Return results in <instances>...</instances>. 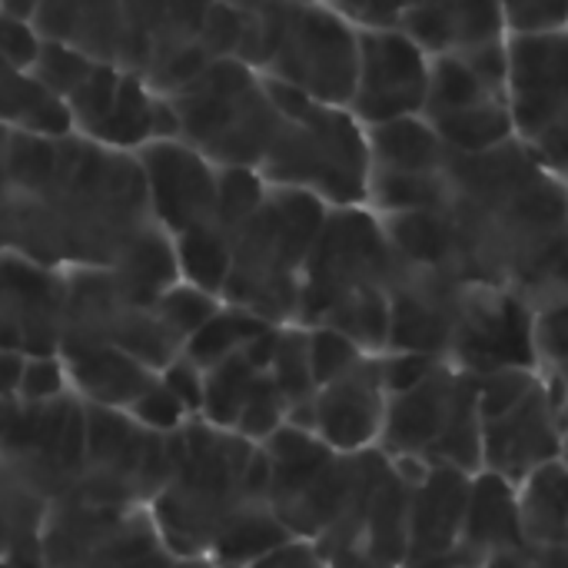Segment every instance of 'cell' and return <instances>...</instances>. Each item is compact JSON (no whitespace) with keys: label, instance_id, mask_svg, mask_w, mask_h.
<instances>
[{"label":"cell","instance_id":"6da1fadb","mask_svg":"<svg viewBox=\"0 0 568 568\" xmlns=\"http://www.w3.org/2000/svg\"><path fill=\"white\" fill-rule=\"evenodd\" d=\"M236 60L316 103L349 106L359 27L326 0H270L243 13Z\"/></svg>","mask_w":568,"mask_h":568},{"label":"cell","instance_id":"7a4b0ae2","mask_svg":"<svg viewBox=\"0 0 568 568\" xmlns=\"http://www.w3.org/2000/svg\"><path fill=\"white\" fill-rule=\"evenodd\" d=\"M253 443L233 429H216L206 419L180 426V449L173 473L153 499V523L170 556L206 559L223 529L250 506L246 466Z\"/></svg>","mask_w":568,"mask_h":568},{"label":"cell","instance_id":"3957f363","mask_svg":"<svg viewBox=\"0 0 568 568\" xmlns=\"http://www.w3.org/2000/svg\"><path fill=\"white\" fill-rule=\"evenodd\" d=\"M310 193L270 186L260 210L240 226L220 303L240 306L270 326H293L310 250L326 220Z\"/></svg>","mask_w":568,"mask_h":568},{"label":"cell","instance_id":"277c9868","mask_svg":"<svg viewBox=\"0 0 568 568\" xmlns=\"http://www.w3.org/2000/svg\"><path fill=\"white\" fill-rule=\"evenodd\" d=\"M270 87L283 110V126L256 170L263 183L310 193L326 206H366V126L346 106L316 103L273 80Z\"/></svg>","mask_w":568,"mask_h":568},{"label":"cell","instance_id":"5b68a950","mask_svg":"<svg viewBox=\"0 0 568 568\" xmlns=\"http://www.w3.org/2000/svg\"><path fill=\"white\" fill-rule=\"evenodd\" d=\"M166 103L176 116V140L220 170H260L283 126L270 80L236 57L213 60Z\"/></svg>","mask_w":568,"mask_h":568},{"label":"cell","instance_id":"8992f818","mask_svg":"<svg viewBox=\"0 0 568 568\" xmlns=\"http://www.w3.org/2000/svg\"><path fill=\"white\" fill-rule=\"evenodd\" d=\"M513 140L568 186V27L506 37Z\"/></svg>","mask_w":568,"mask_h":568},{"label":"cell","instance_id":"52a82bcc","mask_svg":"<svg viewBox=\"0 0 568 568\" xmlns=\"http://www.w3.org/2000/svg\"><path fill=\"white\" fill-rule=\"evenodd\" d=\"M393 273L396 253L383 220L369 206H329L303 270L296 326H320L339 303L389 290Z\"/></svg>","mask_w":568,"mask_h":568},{"label":"cell","instance_id":"ba28073f","mask_svg":"<svg viewBox=\"0 0 568 568\" xmlns=\"http://www.w3.org/2000/svg\"><path fill=\"white\" fill-rule=\"evenodd\" d=\"M419 116L449 150L459 153H479L513 140L506 103V40L463 57H433Z\"/></svg>","mask_w":568,"mask_h":568},{"label":"cell","instance_id":"9c48e42d","mask_svg":"<svg viewBox=\"0 0 568 568\" xmlns=\"http://www.w3.org/2000/svg\"><path fill=\"white\" fill-rule=\"evenodd\" d=\"M356 27L399 30L429 57L476 53L506 40L499 0H326Z\"/></svg>","mask_w":568,"mask_h":568},{"label":"cell","instance_id":"30bf717a","mask_svg":"<svg viewBox=\"0 0 568 568\" xmlns=\"http://www.w3.org/2000/svg\"><path fill=\"white\" fill-rule=\"evenodd\" d=\"M433 57L399 30L359 27L356 83L349 113L363 126L409 120L423 113Z\"/></svg>","mask_w":568,"mask_h":568},{"label":"cell","instance_id":"8fae6325","mask_svg":"<svg viewBox=\"0 0 568 568\" xmlns=\"http://www.w3.org/2000/svg\"><path fill=\"white\" fill-rule=\"evenodd\" d=\"M133 156L146 183L153 220L170 236L213 223L220 166L183 140H150Z\"/></svg>","mask_w":568,"mask_h":568},{"label":"cell","instance_id":"7c38bea8","mask_svg":"<svg viewBox=\"0 0 568 568\" xmlns=\"http://www.w3.org/2000/svg\"><path fill=\"white\" fill-rule=\"evenodd\" d=\"M562 383L546 376L539 386L509 413L483 423V466L486 473L503 476L519 486L539 466L562 459V429H559V403Z\"/></svg>","mask_w":568,"mask_h":568},{"label":"cell","instance_id":"4fadbf2b","mask_svg":"<svg viewBox=\"0 0 568 568\" xmlns=\"http://www.w3.org/2000/svg\"><path fill=\"white\" fill-rule=\"evenodd\" d=\"M63 276L17 253H0V349L60 356Z\"/></svg>","mask_w":568,"mask_h":568},{"label":"cell","instance_id":"5bb4252c","mask_svg":"<svg viewBox=\"0 0 568 568\" xmlns=\"http://www.w3.org/2000/svg\"><path fill=\"white\" fill-rule=\"evenodd\" d=\"M389 393L379 376V356H363L349 373L316 389V439L339 456L379 443Z\"/></svg>","mask_w":568,"mask_h":568},{"label":"cell","instance_id":"9a60e30c","mask_svg":"<svg viewBox=\"0 0 568 568\" xmlns=\"http://www.w3.org/2000/svg\"><path fill=\"white\" fill-rule=\"evenodd\" d=\"M3 13L23 20L37 40L70 47L97 63L120 60V0H3Z\"/></svg>","mask_w":568,"mask_h":568},{"label":"cell","instance_id":"2e32d148","mask_svg":"<svg viewBox=\"0 0 568 568\" xmlns=\"http://www.w3.org/2000/svg\"><path fill=\"white\" fill-rule=\"evenodd\" d=\"M469 383V373H456V366L439 363L419 386L389 396L386 423H383V449L389 456H419L429 463V453L449 429L456 403Z\"/></svg>","mask_w":568,"mask_h":568},{"label":"cell","instance_id":"e0dca14e","mask_svg":"<svg viewBox=\"0 0 568 568\" xmlns=\"http://www.w3.org/2000/svg\"><path fill=\"white\" fill-rule=\"evenodd\" d=\"M473 476L456 466H429V476L409 489L406 562H423L459 546Z\"/></svg>","mask_w":568,"mask_h":568},{"label":"cell","instance_id":"ac0fdd59","mask_svg":"<svg viewBox=\"0 0 568 568\" xmlns=\"http://www.w3.org/2000/svg\"><path fill=\"white\" fill-rule=\"evenodd\" d=\"M459 546L486 566L489 556L526 546L519 532V506H516V486L506 483L496 473H479L473 476L469 489V506H466V523Z\"/></svg>","mask_w":568,"mask_h":568},{"label":"cell","instance_id":"d6986e66","mask_svg":"<svg viewBox=\"0 0 568 568\" xmlns=\"http://www.w3.org/2000/svg\"><path fill=\"white\" fill-rule=\"evenodd\" d=\"M63 369L73 389L83 396V403L103 409H123V413L156 383L153 369H146L143 363H136L116 346L63 356Z\"/></svg>","mask_w":568,"mask_h":568},{"label":"cell","instance_id":"ffe728a7","mask_svg":"<svg viewBox=\"0 0 568 568\" xmlns=\"http://www.w3.org/2000/svg\"><path fill=\"white\" fill-rule=\"evenodd\" d=\"M47 496L0 456V559L17 568H43V519Z\"/></svg>","mask_w":568,"mask_h":568},{"label":"cell","instance_id":"44dd1931","mask_svg":"<svg viewBox=\"0 0 568 568\" xmlns=\"http://www.w3.org/2000/svg\"><path fill=\"white\" fill-rule=\"evenodd\" d=\"M366 143H369V180L433 176L453 153L423 116L366 126Z\"/></svg>","mask_w":568,"mask_h":568},{"label":"cell","instance_id":"7402d4cb","mask_svg":"<svg viewBox=\"0 0 568 568\" xmlns=\"http://www.w3.org/2000/svg\"><path fill=\"white\" fill-rule=\"evenodd\" d=\"M519 532L532 549L568 546V463L552 459L516 486Z\"/></svg>","mask_w":568,"mask_h":568},{"label":"cell","instance_id":"603a6c76","mask_svg":"<svg viewBox=\"0 0 568 568\" xmlns=\"http://www.w3.org/2000/svg\"><path fill=\"white\" fill-rule=\"evenodd\" d=\"M0 126L27 133H73L70 113L60 97H53L30 67H20L0 53Z\"/></svg>","mask_w":568,"mask_h":568},{"label":"cell","instance_id":"cb8c5ba5","mask_svg":"<svg viewBox=\"0 0 568 568\" xmlns=\"http://www.w3.org/2000/svg\"><path fill=\"white\" fill-rule=\"evenodd\" d=\"M176 556L166 552L153 516L130 509L97 549H90L70 568H170Z\"/></svg>","mask_w":568,"mask_h":568},{"label":"cell","instance_id":"d4e9b609","mask_svg":"<svg viewBox=\"0 0 568 568\" xmlns=\"http://www.w3.org/2000/svg\"><path fill=\"white\" fill-rule=\"evenodd\" d=\"M286 539H293L290 529L276 519L270 503H260V506L243 509L223 529V536L213 542L206 559L216 568H246L250 562H256L260 556H266L270 549L283 546Z\"/></svg>","mask_w":568,"mask_h":568},{"label":"cell","instance_id":"484cf974","mask_svg":"<svg viewBox=\"0 0 568 568\" xmlns=\"http://www.w3.org/2000/svg\"><path fill=\"white\" fill-rule=\"evenodd\" d=\"M173 253H176V270L183 283L216 300L223 296L230 260H233V236H226L216 223H206V226L173 236Z\"/></svg>","mask_w":568,"mask_h":568},{"label":"cell","instance_id":"4316f807","mask_svg":"<svg viewBox=\"0 0 568 568\" xmlns=\"http://www.w3.org/2000/svg\"><path fill=\"white\" fill-rule=\"evenodd\" d=\"M270 323H263L260 316L240 310V306H220L183 346V356L193 359L203 373L216 363H223L226 356L246 349L260 333H266Z\"/></svg>","mask_w":568,"mask_h":568},{"label":"cell","instance_id":"83f0119b","mask_svg":"<svg viewBox=\"0 0 568 568\" xmlns=\"http://www.w3.org/2000/svg\"><path fill=\"white\" fill-rule=\"evenodd\" d=\"M263 369L246 356V349L226 356L223 363L206 369L203 389V419L216 429H233L243 403L250 399L253 386L260 383Z\"/></svg>","mask_w":568,"mask_h":568},{"label":"cell","instance_id":"f1b7e54d","mask_svg":"<svg viewBox=\"0 0 568 568\" xmlns=\"http://www.w3.org/2000/svg\"><path fill=\"white\" fill-rule=\"evenodd\" d=\"M266 376L273 379V386L286 406L316 396V383H313V369H310V349H306V326H296V323L280 326L276 353H273Z\"/></svg>","mask_w":568,"mask_h":568},{"label":"cell","instance_id":"f546056e","mask_svg":"<svg viewBox=\"0 0 568 568\" xmlns=\"http://www.w3.org/2000/svg\"><path fill=\"white\" fill-rule=\"evenodd\" d=\"M539 379L542 376L532 366H503V369L476 376V403H479L483 423L519 406L539 386Z\"/></svg>","mask_w":568,"mask_h":568},{"label":"cell","instance_id":"4dcf8cb0","mask_svg":"<svg viewBox=\"0 0 568 568\" xmlns=\"http://www.w3.org/2000/svg\"><path fill=\"white\" fill-rule=\"evenodd\" d=\"M216 310H220V300H216V296H210V293L190 286V283H183V280H180L176 286H170V290L153 303V313L166 323V329H170L173 336L183 339V346H186V339H190Z\"/></svg>","mask_w":568,"mask_h":568},{"label":"cell","instance_id":"1f68e13d","mask_svg":"<svg viewBox=\"0 0 568 568\" xmlns=\"http://www.w3.org/2000/svg\"><path fill=\"white\" fill-rule=\"evenodd\" d=\"M306 349H310V369H313L316 389L339 379L343 373H349L366 356L353 339H346L343 333L326 329V326H310L306 329Z\"/></svg>","mask_w":568,"mask_h":568},{"label":"cell","instance_id":"d6a6232c","mask_svg":"<svg viewBox=\"0 0 568 568\" xmlns=\"http://www.w3.org/2000/svg\"><path fill=\"white\" fill-rule=\"evenodd\" d=\"M283 423H286V403H283V396L276 393L273 379L263 373L260 383L253 386L250 399L243 403V409H240V416H236V423H233V433L243 436V439L253 443V446H263Z\"/></svg>","mask_w":568,"mask_h":568},{"label":"cell","instance_id":"836d02e7","mask_svg":"<svg viewBox=\"0 0 568 568\" xmlns=\"http://www.w3.org/2000/svg\"><path fill=\"white\" fill-rule=\"evenodd\" d=\"M509 33H549L568 27V0H499Z\"/></svg>","mask_w":568,"mask_h":568},{"label":"cell","instance_id":"e575fe53","mask_svg":"<svg viewBox=\"0 0 568 568\" xmlns=\"http://www.w3.org/2000/svg\"><path fill=\"white\" fill-rule=\"evenodd\" d=\"M143 429H150V433H176L183 423H186V409H183V403L160 383V376H156V383L126 409Z\"/></svg>","mask_w":568,"mask_h":568},{"label":"cell","instance_id":"d590c367","mask_svg":"<svg viewBox=\"0 0 568 568\" xmlns=\"http://www.w3.org/2000/svg\"><path fill=\"white\" fill-rule=\"evenodd\" d=\"M63 386H67V369H63L60 356H27L20 386H17V399L20 403H50V399L63 396Z\"/></svg>","mask_w":568,"mask_h":568},{"label":"cell","instance_id":"8d00e7d4","mask_svg":"<svg viewBox=\"0 0 568 568\" xmlns=\"http://www.w3.org/2000/svg\"><path fill=\"white\" fill-rule=\"evenodd\" d=\"M532 343H536V356L556 369L559 363L568 359V296L559 300L549 310H539L532 316Z\"/></svg>","mask_w":568,"mask_h":568},{"label":"cell","instance_id":"74e56055","mask_svg":"<svg viewBox=\"0 0 568 568\" xmlns=\"http://www.w3.org/2000/svg\"><path fill=\"white\" fill-rule=\"evenodd\" d=\"M160 383L183 403L186 413H203V389H206V373L186 359L183 353L160 373Z\"/></svg>","mask_w":568,"mask_h":568},{"label":"cell","instance_id":"f35d334b","mask_svg":"<svg viewBox=\"0 0 568 568\" xmlns=\"http://www.w3.org/2000/svg\"><path fill=\"white\" fill-rule=\"evenodd\" d=\"M246 568H326V559L320 556L316 542L310 539H286L283 546L270 549L256 562Z\"/></svg>","mask_w":568,"mask_h":568},{"label":"cell","instance_id":"ab89813d","mask_svg":"<svg viewBox=\"0 0 568 568\" xmlns=\"http://www.w3.org/2000/svg\"><path fill=\"white\" fill-rule=\"evenodd\" d=\"M37 47H40L37 33L23 20H17V17L0 10V53L7 60L20 63V67H30L33 57H37Z\"/></svg>","mask_w":568,"mask_h":568},{"label":"cell","instance_id":"60d3db41","mask_svg":"<svg viewBox=\"0 0 568 568\" xmlns=\"http://www.w3.org/2000/svg\"><path fill=\"white\" fill-rule=\"evenodd\" d=\"M23 353L13 349H0V399H13L17 386H20V373H23Z\"/></svg>","mask_w":568,"mask_h":568},{"label":"cell","instance_id":"b9f144b4","mask_svg":"<svg viewBox=\"0 0 568 568\" xmlns=\"http://www.w3.org/2000/svg\"><path fill=\"white\" fill-rule=\"evenodd\" d=\"M326 568H403V566H393V562L373 559L369 552L356 549V552H346V556H336V559H329V562H326Z\"/></svg>","mask_w":568,"mask_h":568},{"label":"cell","instance_id":"7bdbcfd3","mask_svg":"<svg viewBox=\"0 0 568 568\" xmlns=\"http://www.w3.org/2000/svg\"><path fill=\"white\" fill-rule=\"evenodd\" d=\"M559 429H562V449L568 456V389L562 393V403H559Z\"/></svg>","mask_w":568,"mask_h":568},{"label":"cell","instance_id":"ee69618b","mask_svg":"<svg viewBox=\"0 0 568 568\" xmlns=\"http://www.w3.org/2000/svg\"><path fill=\"white\" fill-rule=\"evenodd\" d=\"M220 3H226V7H233V10H240V13H253V10H260L263 3H270V0H220Z\"/></svg>","mask_w":568,"mask_h":568},{"label":"cell","instance_id":"f6af8a7d","mask_svg":"<svg viewBox=\"0 0 568 568\" xmlns=\"http://www.w3.org/2000/svg\"><path fill=\"white\" fill-rule=\"evenodd\" d=\"M170 568H216L210 559H176Z\"/></svg>","mask_w":568,"mask_h":568},{"label":"cell","instance_id":"bcb514c9","mask_svg":"<svg viewBox=\"0 0 568 568\" xmlns=\"http://www.w3.org/2000/svg\"><path fill=\"white\" fill-rule=\"evenodd\" d=\"M549 376H552V379H559V383H562V389H568V359L566 363H559L556 369H549Z\"/></svg>","mask_w":568,"mask_h":568},{"label":"cell","instance_id":"7dc6e473","mask_svg":"<svg viewBox=\"0 0 568 568\" xmlns=\"http://www.w3.org/2000/svg\"><path fill=\"white\" fill-rule=\"evenodd\" d=\"M566 463H568V456H566Z\"/></svg>","mask_w":568,"mask_h":568}]
</instances>
